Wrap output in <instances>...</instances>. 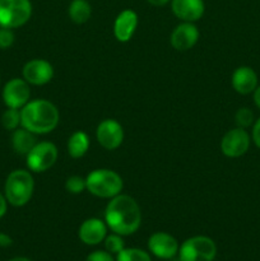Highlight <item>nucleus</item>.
Wrapping results in <instances>:
<instances>
[{
  "instance_id": "22",
  "label": "nucleus",
  "mask_w": 260,
  "mask_h": 261,
  "mask_svg": "<svg viewBox=\"0 0 260 261\" xmlns=\"http://www.w3.org/2000/svg\"><path fill=\"white\" fill-rule=\"evenodd\" d=\"M2 125L10 132L18 129L20 125V110L8 107V110H5L4 114L2 115Z\"/></svg>"
},
{
  "instance_id": "4",
  "label": "nucleus",
  "mask_w": 260,
  "mask_h": 261,
  "mask_svg": "<svg viewBox=\"0 0 260 261\" xmlns=\"http://www.w3.org/2000/svg\"><path fill=\"white\" fill-rule=\"evenodd\" d=\"M87 190L92 195L102 199H112L121 194L124 182L121 176L112 170L98 168L86 177Z\"/></svg>"
},
{
  "instance_id": "28",
  "label": "nucleus",
  "mask_w": 260,
  "mask_h": 261,
  "mask_svg": "<svg viewBox=\"0 0 260 261\" xmlns=\"http://www.w3.org/2000/svg\"><path fill=\"white\" fill-rule=\"evenodd\" d=\"M252 140H254L255 145L260 148V119L257 120L252 127Z\"/></svg>"
},
{
  "instance_id": "16",
  "label": "nucleus",
  "mask_w": 260,
  "mask_h": 261,
  "mask_svg": "<svg viewBox=\"0 0 260 261\" xmlns=\"http://www.w3.org/2000/svg\"><path fill=\"white\" fill-rule=\"evenodd\" d=\"M173 14L183 22H196L200 19L205 10L204 0H171Z\"/></svg>"
},
{
  "instance_id": "1",
  "label": "nucleus",
  "mask_w": 260,
  "mask_h": 261,
  "mask_svg": "<svg viewBox=\"0 0 260 261\" xmlns=\"http://www.w3.org/2000/svg\"><path fill=\"white\" fill-rule=\"evenodd\" d=\"M105 222L114 233L129 236L139 229L142 224V212L132 196L119 194L107 204Z\"/></svg>"
},
{
  "instance_id": "2",
  "label": "nucleus",
  "mask_w": 260,
  "mask_h": 261,
  "mask_svg": "<svg viewBox=\"0 0 260 261\" xmlns=\"http://www.w3.org/2000/svg\"><path fill=\"white\" fill-rule=\"evenodd\" d=\"M59 120V110L47 99H33L20 109V125L35 135L48 134L55 130Z\"/></svg>"
},
{
  "instance_id": "19",
  "label": "nucleus",
  "mask_w": 260,
  "mask_h": 261,
  "mask_svg": "<svg viewBox=\"0 0 260 261\" xmlns=\"http://www.w3.org/2000/svg\"><path fill=\"white\" fill-rule=\"evenodd\" d=\"M89 149V138L84 132L73 133L68 140V153L71 158H82Z\"/></svg>"
},
{
  "instance_id": "30",
  "label": "nucleus",
  "mask_w": 260,
  "mask_h": 261,
  "mask_svg": "<svg viewBox=\"0 0 260 261\" xmlns=\"http://www.w3.org/2000/svg\"><path fill=\"white\" fill-rule=\"evenodd\" d=\"M7 209H8V201L5 199V196L0 193V218L5 216L7 213Z\"/></svg>"
},
{
  "instance_id": "11",
  "label": "nucleus",
  "mask_w": 260,
  "mask_h": 261,
  "mask_svg": "<svg viewBox=\"0 0 260 261\" xmlns=\"http://www.w3.org/2000/svg\"><path fill=\"white\" fill-rule=\"evenodd\" d=\"M23 79L32 86H45L54 78V68L43 59H33L23 66Z\"/></svg>"
},
{
  "instance_id": "7",
  "label": "nucleus",
  "mask_w": 260,
  "mask_h": 261,
  "mask_svg": "<svg viewBox=\"0 0 260 261\" xmlns=\"http://www.w3.org/2000/svg\"><path fill=\"white\" fill-rule=\"evenodd\" d=\"M27 167L32 172H45L56 163L59 157L58 148L51 142L37 143L27 155Z\"/></svg>"
},
{
  "instance_id": "8",
  "label": "nucleus",
  "mask_w": 260,
  "mask_h": 261,
  "mask_svg": "<svg viewBox=\"0 0 260 261\" xmlns=\"http://www.w3.org/2000/svg\"><path fill=\"white\" fill-rule=\"evenodd\" d=\"M30 84L20 78H13L3 88V101L9 109L20 110L30 102Z\"/></svg>"
},
{
  "instance_id": "26",
  "label": "nucleus",
  "mask_w": 260,
  "mask_h": 261,
  "mask_svg": "<svg viewBox=\"0 0 260 261\" xmlns=\"http://www.w3.org/2000/svg\"><path fill=\"white\" fill-rule=\"evenodd\" d=\"M14 43V32L12 28L0 27V48L7 50Z\"/></svg>"
},
{
  "instance_id": "18",
  "label": "nucleus",
  "mask_w": 260,
  "mask_h": 261,
  "mask_svg": "<svg viewBox=\"0 0 260 261\" xmlns=\"http://www.w3.org/2000/svg\"><path fill=\"white\" fill-rule=\"evenodd\" d=\"M37 144L36 137L33 133L28 132L27 129H15L12 135V147L15 153L20 155H27L32 150V148Z\"/></svg>"
},
{
  "instance_id": "13",
  "label": "nucleus",
  "mask_w": 260,
  "mask_h": 261,
  "mask_svg": "<svg viewBox=\"0 0 260 261\" xmlns=\"http://www.w3.org/2000/svg\"><path fill=\"white\" fill-rule=\"evenodd\" d=\"M199 40V30L194 23L183 22L176 25L171 33V45L177 51H188L195 46Z\"/></svg>"
},
{
  "instance_id": "10",
  "label": "nucleus",
  "mask_w": 260,
  "mask_h": 261,
  "mask_svg": "<svg viewBox=\"0 0 260 261\" xmlns=\"http://www.w3.org/2000/svg\"><path fill=\"white\" fill-rule=\"evenodd\" d=\"M250 135L242 127H236L224 134L221 142V150L226 157L237 158L249 150Z\"/></svg>"
},
{
  "instance_id": "6",
  "label": "nucleus",
  "mask_w": 260,
  "mask_h": 261,
  "mask_svg": "<svg viewBox=\"0 0 260 261\" xmlns=\"http://www.w3.org/2000/svg\"><path fill=\"white\" fill-rule=\"evenodd\" d=\"M32 15L31 0H0V27L18 28Z\"/></svg>"
},
{
  "instance_id": "3",
  "label": "nucleus",
  "mask_w": 260,
  "mask_h": 261,
  "mask_svg": "<svg viewBox=\"0 0 260 261\" xmlns=\"http://www.w3.org/2000/svg\"><path fill=\"white\" fill-rule=\"evenodd\" d=\"M35 190V181L27 170H14L8 175L4 196L13 206H23L31 200Z\"/></svg>"
},
{
  "instance_id": "27",
  "label": "nucleus",
  "mask_w": 260,
  "mask_h": 261,
  "mask_svg": "<svg viewBox=\"0 0 260 261\" xmlns=\"http://www.w3.org/2000/svg\"><path fill=\"white\" fill-rule=\"evenodd\" d=\"M86 261H116L112 256V254H110L106 250H97V251L91 252V254L87 256Z\"/></svg>"
},
{
  "instance_id": "17",
  "label": "nucleus",
  "mask_w": 260,
  "mask_h": 261,
  "mask_svg": "<svg viewBox=\"0 0 260 261\" xmlns=\"http://www.w3.org/2000/svg\"><path fill=\"white\" fill-rule=\"evenodd\" d=\"M232 87L240 94H250L256 89L257 75L250 66H240L232 74Z\"/></svg>"
},
{
  "instance_id": "23",
  "label": "nucleus",
  "mask_w": 260,
  "mask_h": 261,
  "mask_svg": "<svg viewBox=\"0 0 260 261\" xmlns=\"http://www.w3.org/2000/svg\"><path fill=\"white\" fill-rule=\"evenodd\" d=\"M65 190L68 191L69 194H73V195L82 194L84 190H87L86 178L76 175L70 176V177L66 178L65 181Z\"/></svg>"
},
{
  "instance_id": "20",
  "label": "nucleus",
  "mask_w": 260,
  "mask_h": 261,
  "mask_svg": "<svg viewBox=\"0 0 260 261\" xmlns=\"http://www.w3.org/2000/svg\"><path fill=\"white\" fill-rule=\"evenodd\" d=\"M69 18L76 24L88 22L92 15V7L87 0H71L68 9Z\"/></svg>"
},
{
  "instance_id": "15",
  "label": "nucleus",
  "mask_w": 260,
  "mask_h": 261,
  "mask_svg": "<svg viewBox=\"0 0 260 261\" xmlns=\"http://www.w3.org/2000/svg\"><path fill=\"white\" fill-rule=\"evenodd\" d=\"M139 23L138 14L133 9H125L119 13L114 22V35L119 42H129Z\"/></svg>"
},
{
  "instance_id": "25",
  "label": "nucleus",
  "mask_w": 260,
  "mask_h": 261,
  "mask_svg": "<svg viewBox=\"0 0 260 261\" xmlns=\"http://www.w3.org/2000/svg\"><path fill=\"white\" fill-rule=\"evenodd\" d=\"M235 120H236L237 126L246 129V127L251 126L252 122H254V112L250 109H247V107H242V109H240L236 112Z\"/></svg>"
},
{
  "instance_id": "21",
  "label": "nucleus",
  "mask_w": 260,
  "mask_h": 261,
  "mask_svg": "<svg viewBox=\"0 0 260 261\" xmlns=\"http://www.w3.org/2000/svg\"><path fill=\"white\" fill-rule=\"evenodd\" d=\"M116 261H152L150 255L144 250L130 247L124 249L116 255Z\"/></svg>"
},
{
  "instance_id": "32",
  "label": "nucleus",
  "mask_w": 260,
  "mask_h": 261,
  "mask_svg": "<svg viewBox=\"0 0 260 261\" xmlns=\"http://www.w3.org/2000/svg\"><path fill=\"white\" fill-rule=\"evenodd\" d=\"M252 93H254V102H255V105H256L257 109L260 110V86L256 87V89H255V91L252 92Z\"/></svg>"
},
{
  "instance_id": "31",
  "label": "nucleus",
  "mask_w": 260,
  "mask_h": 261,
  "mask_svg": "<svg viewBox=\"0 0 260 261\" xmlns=\"http://www.w3.org/2000/svg\"><path fill=\"white\" fill-rule=\"evenodd\" d=\"M147 2L149 3L150 5H153V7H165V5L168 4L171 0H147Z\"/></svg>"
},
{
  "instance_id": "9",
  "label": "nucleus",
  "mask_w": 260,
  "mask_h": 261,
  "mask_svg": "<svg viewBox=\"0 0 260 261\" xmlns=\"http://www.w3.org/2000/svg\"><path fill=\"white\" fill-rule=\"evenodd\" d=\"M97 142L107 150H115L122 144L124 130L121 124L114 119H106L98 124L96 129Z\"/></svg>"
},
{
  "instance_id": "14",
  "label": "nucleus",
  "mask_w": 260,
  "mask_h": 261,
  "mask_svg": "<svg viewBox=\"0 0 260 261\" xmlns=\"http://www.w3.org/2000/svg\"><path fill=\"white\" fill-rule=\"evenodd\" d=\"M107 224L106 222L98 218L86 219L81 224L78 231L79 240L88 246H96V245L103 242L107 236Z\"/></svg>"
},
{
  "instance_id": "5",
  "label": "nucleus",
  "mask_w": 260,
  "mask_h": 261,
  "mask_svg": "<svg viewBox=\"0 0 260 261\" xmlns=\"http://www.w3.org/2000/svg\"><path fill=\"white\" fill-rule=\"evenodd\" d=\"M178 261H213L217 246L206 236H194L183 242L178 249Z\"/></svg>"
},
{
  "instance_id": "29",
  "label": "nucleus",
  "mask_w": 260,
  "mask_h": 261,
  "mask_svg": "<svg viewBox=\"0 0 260 261\" xmlns=\"http://www.w3.org/2000/svg\"><path fill=\"white\" fill-rule=\"evenodd\" d=\"M13 240L12 237L8 233H4V232H0V247H9L12 246Z\"/></svg>"
},
{
  "instance_id": "12",
  "label": "nucleus",
  "mask_w": 260,
  "mask_h": 261,
  "mask_svg": "<svg viewBox=\"0 0 260 261\" xmlns=\"http://www.w3.org/2000/svg\"><path fill=\"white\" fill-rule=\"evenodd\" d=\"M148 249L150 254L154 255L158 259L170 260L173 259L178 254V245L177 240L170 233L166 232H155L148 240Z\"/></svg>"
},
{
  "instance_id": "33",
  "label": "nucleus",
  "mask_w": 260,
  "mask_h": 261,
  "mask_svg": "<svg viewBox=\"0 0 260 261\" xmlns=\"http://www.w3.org/2000/svg\"><path fill=\"white\" fill-rule=\"evenodd\" d=\"M9 261H32V260L27 259V257H23V256H18V257H13V259H10Z\"/></svg>"
},
{
  "instance_id": "24",
  "label": "nucleus",
  "mask_w": 260,
  "mask_h": 261,
  "mask_svg": "<svg viewBox=\"0 0 260 261\" xmlns=\"http://www.w3.org/2000/svg\"><path fill=\"white\" fill-rule=\"evenodd\" d=\"M105 242V249L106 251H109L110 254H119L120 251L125 249V242L122 240V236L117 233H112L106 236V239L103 240Z\"/></svg>"
}]
</instances>
